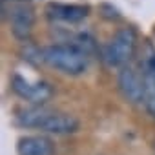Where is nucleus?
<instances>
[{"mask_svg":"<svg viewBox=\"0 0 155 155\" xmlns=\"http://www.w3.org/2000/svg\"><path fill=\"white\" fill-rule=\"evenodd\" d=\"M139 71L144 77L148 90L155 91V48L151 44H146V49L142 51V57L139 62Z\"/></svg>","mask_w":155,"mask_h":155,"instance_id":"9","label":"nucleus"},{"mask_svg":"<svg viewBox=\"0 0 155 155\" xmlns=\"http://www.w3.org/2000/svg\"><path fill=\"white\" fill-rule=\"evenodd\" d=\"M17 122L22 128H37V130L55 133V135H68L79 130L77 117L69 113H62V111H49L40 106L22 110L17 115Z\"/></svg>","mask_w":155,"mask_h":155,"instance_id":"1","label":"nucleus"},{"mask_svg":"<svg viewBox=\"0 0 155 155\" xmlns=\"http://www.w3.org/2000/svg\"><path fill=\"white\" fill-rule=\"evenodd\" d=\"M18 155H53L55 146L49 137L44 135H29L18 140Z\"/></svg>","mask_w":155,"mask_h":155,"instance_id":"8","label":"nucleus"},{"mask_svg":"<svg viewBox=\"0 0 155 155\" xmlns=\"http://www.w3.org/2000/svg\"><path fill=\"white\" fill-rule=\"evenodd\" d=\"M42 60L66 75H82L88 68V55L75 44H53L42 51Z\"/></svg>","mask_w":155,"mask_h":155,"instance_id":"2","label":"nucleus"},{"mask_svg":"<svg viewBox=\"0 0 155 155\" xmlns=\"http://www.w3.org/2000/svg\"><path fill=\"white\" fill-rule=\"evenodd\" d=\"M9 24H11V31L17 38L20 40H26L29 35H31V29H33V24H35V13L33 9L20 2L17 6L11 8V15H9Z\"/></svg>","mask_w":155,"mask_h":155,"instance_id":"6","label":"nucleus"},{"mask_svg":"<svg viewBox=\"0 0 155 155\" xmlns=\"http://www.w3.org/2000/svg\"><path fill=\"white\" fill-rule=\"evenodd\" d=\"M18 2H28V0H18Z\"/></svg>","mask_w":155,"mask_h":155,"instance_id":"10","label":"nucleus"},{"mask_svg":"<svg viewBox=\"0 0 155 155\" xmlns=\"http://www.w3.org/2000/svg\"><path fill=\"white\" fill-rule=\"evenodd\" d=\"M135 46H137L135 29L133 28H122L102 48L101 58L108 68H122L131 60V57L135 53Z\"/></svg>","mask_w":155,"mask_h":155,"instance_id":"3","label":"nucleus"},{"mask_svg":"<svg viewBox=\"0 0 155 155\" xmlns=\"http://www.w3.org/2000/svg\"><path fill=\"white\" fill-rule=\"evenodd\" d=\"M90 8L88 6H79V4H49L48 6V17L53 20H60V22H81L88 17Z\"/></svg>","mask_w":155,"mask_h":155,"instance_id":"7","label":"nucleus"},{"mask_svg":"<svg viewBox=\"0 0 155 155\" xmlns=\"http://www.w3.org/2000/svg\"><path fill=\"white\" fill-rule=\"evenodd\" d=\"M119 90L131 104H144L150 93L142 73L135 68H122L119 73Z\"/></svg>","mask_w":155,"mask_h":155,"instance_id":"4","label":"nucleus"},{"mask_svg":"<svg viewBox=\"0 0 155 155\" xmlns=\"http://www.w3.org/2000/svg\"><path fill=\"white\" fill-rule=\"evenodd\" d=\"M11 88L20 99H24V101H28V102H31L35 106H42L53 95V88L48 82H44V81L29 82L20 75H15L11 79Z\"/></svg>","mask_w":155,"mask_h":155,"instance_id":"5","label":"nucleus"}]
</instances>
